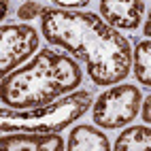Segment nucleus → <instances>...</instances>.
I'll list each match as a JSON object with an SVG mask.
<instances>
[{"label":"nucleus","instance_id":"nucleus-1","mask_svg":"<svg viewBox=\"0 0 151 151\" xmlns=\"http://www.w3.org/2000/svg\"><path fill=\"white\" fill-rule=\"evenodd\" d=\"M41 32L49 45L83 62L96 85L122 83L132 70V47L128 38L96 13L45 6Z\"/></svg>","mask_w":151,"mask_h":151},{"label":"nucleus","instance_id":"nucleus-2","mask_svg":"<svg viewBox=\"0 0 151 151\" xmlns=\"http://www.w3.org/2000/svg\"><path fill=\"white\" fill-rule=\"evenodd\" d=\"M81 81L83 70L77 60L66 51L47 47L36 51L30 62L2 77L0 98L2 106L9 109H36L79 89Z\"/></svg>","mask_w":151,"mask_h":151},{"label":"nucleus","instance_id":"nucleus-3","mask_svg":"<svg viewBox=\"0 0 151 151\" xmlns=\"http://www.w3.org/2000/svg\"><path fill=\"white\" fill-rule=\"evenodd\" d=\"M92 96L83 89H75L49 104L36 109H9L0 111V128L2 132H60L73 126L92 109Z\"/></svg>","mask_w":151,"mask_h":151},{"label":"nucleus","instance_id":"nucleus-4","mask_svg":"<svg viewBox=\"0 0 151 151\" xmlns=\"http://www.w3.org/2000/svg\"><path fill=\"white\" fill-rule=\"evenodd\" d=\"M143 96L136 85L115 83L109 85L92 104V119L102 130H117L132 124L140 113Z\"/></svg>","mask_w":151,"mask_h":151},{"label":"nucleus","instance_id":"nucleus-5","mask_svg":"<svg viewBox=\"0 0 151 151\" xmlns=\"http://www.w3.org/2000/svg\"><path fill=\"white\" fill-rule=\"evenodd\" d=\"M38 32L28 24H4L0 28V73L6 77L34 58Z\"/></svg>","mask_w":151,"mask_h":151},{"label":"nucleus","instance_id":"nucleus-6","mask_svg":"<svg viewBox=\"0 0 151 151\" xmlns=\"http://www.w3.org/2000/svg\"><path fill=\"white\" fill-rule=\"evenodd\" d=\"M0 147L4 151H62L66 143L58 132H2Z\"/></svg>","mask_w":151,"mask_h":151},{"label":"nucleus","instance_id":"nucleus-7","mask_svg":"<svg viewBox=\"0 0 151 151\" xmlns=\"http://www.w3.org/2000/svg\"><path fill=\"white\" fill-rule=\"evenodd\" d=\"M143 15V0H100V17L117 30H136Z\"/></svg>","mask_w":151,"mask_h":151},{"label":"nucleus","instance_id":"nucleus-8","mask_svg":"<svg viewBox=\"0 0 151 151\" xmlns=\"http://www.w3.org/2000/svg\"><path fill=\"white\" fill-rule=\"evenodd\" d=\"M68 151H109L111 143L106 134L100 130V126H75L73 132L68 134V143H66Z\"/></svg>","mask_w":151,"mask_h":151},{"label":"nucleus","instance_id":"nucleus-9","mask_svg":"<svg viewBox=\"0 0 151 151\" xmlns=\"http://www.w3.org/2000/svg\"><path fill=\"white\" fill-rule=\"evenodd\" d=\"M115 151H151V126H130L117 136Z\"/></svg>","mask_w":151,"mask_h":151},{"label":"nucleus","instance_id":"nucleus-10","mask_svg":"<svg viewBox=\"0 0 151 151\" xmlns=\"http://www.w3.org/2000/svg\"><path fill=\"white\" fill-rule=\"evenodd\" d=\"M132 68H134V79L151 87V38H145L134 45L132 49Z\"/></svg>","mask_w":151,"mask_h":151},{"label":"nucleus","instance_id":"nucleus-11","mask_svg":"<svg viewBox=\"0 0 151 151\" xmlns=\"http://www.w3.org/2000/svg\"><path fill=\"white\" fill-rule=\"evenodd\" d=\"M58 9H66V11H83L89 4V0H49Z\"/></svg>","mask_w":151,"mask_h":151},{"label":"nucleus","instance_id":"nucleus-12","mask_svg":"<svg viewBox=\"0 0 151 151\" xmlns=\"http://www.w3.org/2000/svg\"><path fill=\"white\" fill-rule=\"evenodd\" d=\"M45 6H38V4H32V2H26L22 9H19V17L22 19H30V17H36V15H43Z\"/></svg>","mask_w":151,"mask_h":151},{"label":"nucleus","instance_id":"nucleus-13","mask_svg":"<svg viewBox=\"0 0 151 151\" xmlns=\"http://www.w3.org/2000/svg\"><path fill=\"white\" fill-rule=\"evenodd\" d=\"M140 115H143V122L151 126V94L143 100V104H140Z\"/></svg>","mask_w":151,"mask_h":151},{"label":"nucleus","instance_id":"nucleus-14","mask_svg":"<svg viewBox=\"0 0 151 151\" xmlns=\"http://www.w3.org/2000/svg\"><path fill=\"white\" fill-rule=\"evenodd\" d=\"M143 34H145L147 38H151V9H149V13H147V17H145V26H143Z\"/></svg>","mask_w":151,"mask_h":151},{"label":"nucleus","instance_id":"nucleus-15","mask_svg":"<svg viewBox=\"0 0 151 151\" xmlns=\"http://www.w3.org/2000/svg\"><path fill=\"white\" fill-rule=\"evenodd\" d=\"M6 9H9V0H2V17H6Z\"/></svg>","mask_w":151,"mask_h":151}]
</instances>
